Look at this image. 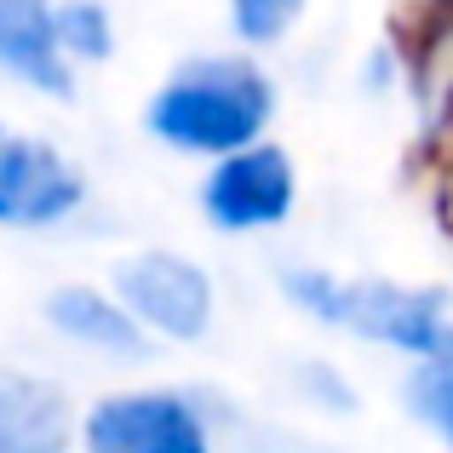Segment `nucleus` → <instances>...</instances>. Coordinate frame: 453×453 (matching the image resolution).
<instances>
[{
  "label": "nucleus",
  "mask_w": 453,
  "mask_h": 453,
  "mask_svg": "<svg viewBox=\"0 0 453 453\" xmlns=\"http://www.w3.org/2000/svg\"><path fill=\"white\" fill-rule=\"evenodd\" d=\"M270 288L281 310L321 339H344L402 367L453 362V281H408L288 253L270 265Z\"/></svg>",
  "instance_id": "obj_1"
},
{
  "label": "nucleus",
  "mask_w": 453,
  "mask_h": 453,
  "mask_svg": "<svg viewBox=\"0 0 453 453\" xmlns=\"http://www.w3.org/2000/svg\"><path fill=\"white\" fill-rule=\"evenodd\" d=\"M281 110H288V81L276 58L230 41L166 64L138 110V133L173 161L207 166L242 144L270 138L281 127Z\"/></svg>",
  "instance_id": "obj_2"
},
{
  "label": "nucleus",
  "mask_w": 453,
  "mask_h": 453,
  "mask_svg": "<svg viewBox=\"0 0 453 453\" xmlns=\"http://www.w3.org/2000/svg\"><path fill=\"white\" fill-rule=\"evenodd\" d=\"M230 390L196 379H115L81 396L75 453H224Z\"/></svg>",
  "instance_id": "obj_3"
},
{
  "label": "nucleus",
  "mask_w": 453,
  "mask_h": 453,
  "mask_svg": "<svg viewBox=\"0 0 453 453\" xmlns=\"http://www.w3.org/2000/svg\"><path fill=\"white\" fill-rule=\"evenodd\" d=\"M110 288L133 310L155 350H201L219 339L224 321V281L201 253L173 242H138L110 258Z\"/></svg>",
  "instance_id": "obj_4"
},
{
  "label": "nucleus",
  "mask_w": 453,
  "mask_h": 453,
  "mask_svg": "<svg viewBox=\"0 0 453 453\" xmlns=\"http://www.w3.org/2000/svg\"><path fill=\"white\" fill-rule=\"evenodd\" d=\"M98 207L92 166L64 138L0 115V235L58 242Z\"/></svg>",
  "instance_id": "obj_5"
},
{
  "label": "nucleus",
  "mask_w": 453,
  "mask_h": 453,
  "mask_svg": "<svg viewBox=\"0 0 453 453\" xmlns=\"http://www.w3.org/2000/svg\"><path fill=\"white\" fill-rule=\"evenodd\" d=\"M304 207V166L276 133L196 166V219L219 242H270Z\"/></svg>",
  "instance_id": "obj_6"
},
{
  "label": "nucleus",
  "mask_w": 453,
  "mask_h": 453,
  "mask_svg": "<svg viewBox=\"0 0 453 453\" xmlns=\"http://www.w3.org/2000/svg\"><path fill=\"white\" fill-rule=\"evenodd\" d=\"M35 327L46 333V344L87 367L104 373H138L155 356L144 327L133 321V310L121 304V293L110 288V276H64L35 299Z\"/></svg>",
  "instance_id": "obj_7"
},
{
  "label": "nucleus",
  "mask_w": 453,
  "mask_h": 453,
  "mask_svg": "<svg viewBox=\"0 0 453 453\" xmlns=\"http://www.w3.org/2000/svg\"><path fill=\"white\" fill-rule=\"evenodd\" d=\"M81 396L64 373L0 356V453H75Z\"/></svg>",
  "instance_id": "obj_8"
},
{
  "label": "nucleus",
  "mask_w": 453,
  "mask_h": 453,
  "mask_svg": "<svg viewBox=\"0 0 453 453\" xmlns=\"http://www.w3.org/2000/svg\"><path fill=\"white\" fill-rule=\"evenodd\" d=\"M81 69L58 41V0H0V87L35 104H75Z\"/></svg>",
  "instance_id": "obj_9"
},
{
  "label": "nucleus",
  "mask_w": 453,
  "mask_h": 453,
  "mask_svg": "<svg viewBox=\"0 0 453 453\" xmlns=\"http://www.w3.org/2000/svg\"><path fill=\"white\" fill-rule=\"evenodd\" d=\"M402 46H408L402 104L413 110V161L436 166L453 150V12L402 18Z\"/></svg>",
  "instance_id": "obj_10"
},
{
  "label": "nucleus",
  "mask_w": 453,
  "mask_h": 453,
  "mask_svg": "<svg viewBox=\"0 0 453 453\" xmlns=\"http://www.w3.org/2000/svg\"><path fill=\"white\" fill-rule=\"evenodd\" d=\"M281 390H288L293 408H304L310 419H327V425H344V419H356V413L367 408L362 379H356L339 356H327V350L288 356V367H281Z\"/></svg>",
  "instance_id": "obj_11"
},
{
  "label": "nucleus",
  "mask_w": 453,
  "mask_h": 453,
  "mask_svg": "<svg viewBox=\"0 0 453 453\" xmlns=\"http://www.w3.org/2000/svg\"><path fill=\"white\" fill-rule=\"evenodd\" d=\"M396 408L436 453H453V362H413V367H402Z\"/></svg>",
  "instance_id": "obj_12"
},
{
  "label": "nucleus",
  "mask_w": 453,
  "mask_h": 453,
  "mask_svg": "<svg viewBox=\"0 0 453 453\" xmlns=\"http://www.w3.org/2000/svg\"><path fill=\"white\" fill-rule=\"evenodd\" d=\"M58 41L81 75L110 69L121 58V12L115 0H58Z\"/></svg>",
  "instance_id": "obj_13"
},
{
  "label": "nucleus",
  "mask_w": 453,
  "mask_h": 453,
  "mask_svg": "<svg viewBox=\"0 0 453 453\" xmlns=\"http://www.w3.org/2000/svg\"><path fill=\"white\" fill-rule=\"evenodd\" d=\"M310 6L316 0H224V29H230V41L276 58L299 41V29L310 23Z\"/></svg>",
  "instance_id": "obj_14"
},
{
  "label": "nucleus",
  "mask_w": 453,
  "mask_h": 453,
  "mask_svg": "<svg viewBox=\"0 0 453 453\" xmlns=\"http://www.w3.org/2000/svg\"><path fill=\"white\" fill-rule=\"evenodd\" d=\"M356 87H362L373 104L402 98V87H408V46H402V29L379 35V41L362 52V64H356Z\"/></svg>",
  "instance_id": "obj_15"
},
{
  "label": "nucleus",
  "mask_w": 453,
  "mask_h": 453,
  "mask_svg": "<svg viewBox=\"0 0 453 453\" xmlns=\"http://www.w3.org/2000/svg\"><path fill=\"white\" fill-rule=\"evenodd\" d=\"M431 196H436V219H442V235L453 242V150L431 166Z\"/></svg>",
  "instance_id": "obj_16"
},
{
  "label": "nucleus",
  "mask_w": 453,
  "mask_h": 453,
  "mask_svg": "<svg viewBox=\"0 0 453 453\" xmlns=\"http://www.w3.org/2000/svg\"><path fill=\"white\" fill-rule=\"evenodd\" d=\"M396 6H402V18H448L453 0H396Z\"/></svg>",
  "instance_id": "obj_17"
}]
</instances>
